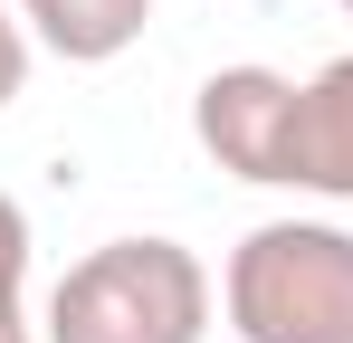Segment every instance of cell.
<instances>
[{
  "label": "cell",
  "instance_id": "cell-1",
  "mask_svg": "<svg viewBox=\"0 0 353 343\" xmlns=\"http://www.w3.org/2000/svg\"><path fill=\"white\" fill-rule=\"evenodd\" d=\"M220 315L239 343H353V229L258 220L220 267Z\"/></svg>",
  "mask_w": 353,
  "mask_h": 343
},
{
  "label": "cell",
  "instance_id": "cell-2",
  "mask_svg": "<svg viewBox=\"0 0 353 343\" xmlns=\"http://www.w3.org/2000/svg\"><path fill=\"white\" fill-rule=\"evenodd\" d=\"M210 267L181 238H105L48 286V343H201Z\"/></svg>",
  "mask_w": 353,
  "mask_h": 343
},
{
  "label": "cell",
  "instance_id": "cell-3",
  "mask_svg": "<svg viewBox=\"0 0 353 343\" xmlns=\"http://www.w3.org/2000/svg\"><path fill=\"white\" fill-rule=\"evenodd\" d=\"M287 96H296V76H277V67H220V76H201V96H191L201 153L230 172V181H268V191H277Z\"/></svg>",
  "mask_w": 353,
  "mask_h": 343
},
{
  "label": "cell",
  "instance_id": "cell-4",
  "mask_svg": "<svg viewBox=\"0 0 353 343\" xmlns=\"http://www.w3.org/2000/svg\"><path fill=\"white\" fill-rule=\"evenodd\" d=\"M277 191L353 200V57L315 67L287 96V143H277Z\"/></svg>",
  "mask_w": 353,
  "mask_h": 343
},
{
  "label": "cell",
  "instance_id": "cell-5",
  "mask_svg": "<svg viewBox=\"0 0 353 343\" xmlns=\"http://www.w3.org/2000/svg\"><path fill=\"white\" fill-rule=\"evenodd\" d=\"M19 19H29V39L67 67H105L143 39V19H153V0H19Z\"/></svg>",
  "mask_w": 353,
  "mask_h": 343
},
{
  "label": "cell",
  "instance_id": "cell-6",
  "mask_svg": "<svg viewBox=\"0 0 353 343\" xmlns=\"http://www.w3.org/2000/svg\"><path fill=\"white\" fill-rule=\"evenodd\" d=\"M0 343H39L29 334V210L0 191Z\"/></svg>",
  "mask_w": 353,
  "mask_h": 343
},
{
  "label": "cell",
  "instance_id": "cell-7",
  "mask_svg": "<svg viewBox=\"0 0 353 343\" xmlns=\"http://www.w3.org/2000/svg\"><path fill=\"white\" fill-rule=\"evenodd\" d=\"M29 96V19H10L0 10V114Z\"/></svg>",
  "mask_w": 353,
  "mask_h": 343
},
{
  "label": "cell",
  "instance_id": "cell-8",
  "mask_svg": "<svg viewBox=\"0 0 353 343\" xmlns=\"http://www.w3.org/2000/svg\"><path fill=\"white\" fill-rule=\"evenodd\" d=\"M344 10H353V0H344Z\"/></svg>",
  "mask_w": 353,
  "mask_h": 343
}]
</instances>
